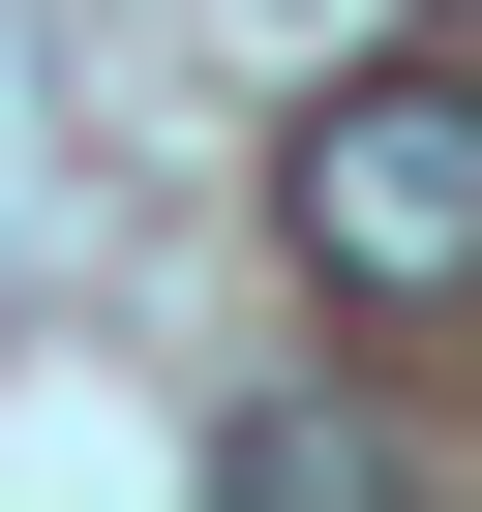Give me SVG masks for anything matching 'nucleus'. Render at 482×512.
Segmentation results:
<instances>
[{
  "label": "nucleus",
  "instance_id": "2",
  "mask_svg": "<svg viewBox=\"0 0 482 512\" xmlns=\"http://www.w3.org/2000/svg\"><path fill=\"white\" fill-rule=\"evenodd\" d=\"M211 512H452V482H422L362 392H241V422H211Z\"/></svg>",
  "mask_w": 482,
  "mask_h": 512
},
{
  "label": "nucleus",
  "instance_id": "1",
  "mask_svg": "<svg viewBox=\"0 0 482 512\" xmlns=\"http://www.w3.org/2000/svg\"><path fill=\"white\" fill-rule=\"evenodd\" d=\"M272 211H302V272H332V302H452V272H482V91H452V61L332 91Z\"/></svg>",
  "mask_w": 482,
  "mask_h": 512
}]
</instances>
